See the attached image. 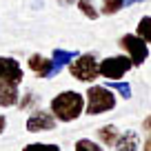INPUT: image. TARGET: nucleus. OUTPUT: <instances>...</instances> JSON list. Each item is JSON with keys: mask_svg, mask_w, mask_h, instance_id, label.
Segmentation results:
<instances>
[{"mask_svg": "<svg viewBox=\"0 0 151 151\" xmlns=\"http://www.w3.org/2000/svg\"><path fill=\"white\" fill-rule=\"evenodd\" d=\"M85 111V96L78 91H60L51 98V113L58 122H73Z\"/></svg>", "mask_w": 151, "mask_h": 151, "instance_id": "nucleus-1", "label": "nucleus"}, {"mask_svg": "<svg viewBox=\"0 0 151 151\" xmlns=\"http://www.w3.org/2000/svg\"><path fill=\"white\" fill-rule=\"evenodd\" d=\"M85 113L87 116H100V113H107L116 107V96L109 87L102 85H91L89 91L85 93Z\"/></svg>", "mask_w": 151, "mask_h": 151, "instance_id": "nucleus-2", "label": "nucleus"}, {"mask_svg": "<svg viewBox=\"0 0 151 151\" xmlns=\"http://www.w3.org/2000/svg\"><path fill=\"white\" fill-rule=\"evenodd\" d=\"M69 73L80 82H96L100 76V62L93 53H78L69 62Z\"/></svg>", "mask_w": 151, "mask_h": 151, "instance_id": "nucleus-3", "label": "nucleus"}, {"mask_svg": "<svg viewBox=\"0 0 151 151\" xmlns=\"http://www.w3.org/2000/svg\"><path fill=\"white\" fill-rule=\"evenodd\" d=\"M118 45L127 51V56L131 58L133 67H140L142 62L149 58V45H147L138 33H124L118 40Z\"/></svg>", "mask_w": 151, "mask_h": 151, "instance_id": "nucleus-4", "label": "nucleus"}, {"mask_svg": "<svg viewBox=\"0 0 151 151\" xmlns=\"http://www.w3.org/2000/svg\"><path fill=\"white\" fill-rule=\"evenodd\" d=\"M133 67L129 56H109L100 62V76L107 80H120L129 73V69Z\"/></svg>", "mask_w": 151, "mask_h": 151, "instance_id": "nucleus-5", "label": "nucleus"}, {"mask_svg": "<svg viewBox=\"0 0 151 151\" xmlns=\"http://www.w3.org/2000/svg\"><path fill=\"white\" fill-rule=\"evenodd\" d=\"M24 73H22V67H20L18 60L9 56H0V85H14L20 87Z\"/></svg>", "mask_w": 151, "mask_h": 151, "instance_id": "nucleus-6", "label": "nucleus"}, {"mask_svg": "<svg viewBox=\"0 0 151 151\" xmlns=\"http://www.w3.org/2000/svg\"><path fill=\"white\" fill-rule=\"evenodd\" d=\"M58 124L56 116L51 111H42V109H38L33 111L31 116L27 118V131L29 133H42V131H53Z\"/></svg>", "mask_w": 151, "mask_h": 151, "instance_id": "nucleus-7", "label": "nucleus"}, {"mask_svg": "<svg viewBox=\"0 0 151 151\" xmlns=\"http://www.w3.org/2000/svg\"><path fill=\"white\" fill-rule=\"evenodd\" d=\"M27 67L38 76V78H53V76L60 73V71L56 69V65H53L51 58H45V56H40V53H31L29 60H27Z\"/></svg>", "mask_w": 151, "mask_h": 151, "instance_id": "nucleus-8", "label": "nucleus"}, {"mask_svg": "<svg viewBox=\"0 0 151 151\" xmlns=\"http://www.w3.org/2000/svg\"><path fill=\"white\" fill-rule=\"evenodd\" d=\"M20 100L18 87L14 85H0V107H16Z\"/></svg>", "mask_w": 151, "mask_h": 151, "instance_id": "nucleus-9", "label": "nucleus"}, {"mask_svg": "<svg viewBox=\"0 0 151 151\" xmlns=\"http://www.w3.org/2000/svg\"><path fill=\"white\" fill-rule=\"evenodd\" d=\"M96 133H98V140L102 142L104 147H116V145H118L120 131L113 127V124H104V127H100Z\"/></svg>", "mask_w": 151, "mask_h": 151, "instance_id": "nucleus-10", "label": "nucleus"}, {"mask_svg": "<svg viewBox=\"0 0 151 151\" xmlns=\"http://www.w3.org/2000/svg\"><path fill=\"white\" fill-rule=\"evenodd\" d=\"M138 133L136 131H122L118 138L116 151H138Z\"/></svg>", "mask_w": 151, "mask_h": 151, "instance_id": "nucleus-11", "label": "nucleus"}, {"mask_svg": "<svg viewBox=\"0 0 151 151\" xmlns=\"http://www.w3.org/2000/svg\"><path fill=\"white\" fill-rule=\"evenodd\" d=\"M78 56V51H67V49H53V53H51V60H53V65H56V69L60 71L62 67H67L73 58Z\"/></svg>", "mask_w": 151, "mask_h": 151, "instance_id": "nucleus-12", "label": "nucleus"}, {"mask_svg": "<svg viewBox=\"0 0 151 151\" xmlns=\"http://www.w3.org/2000/svg\"><path fill=\"white\" fill-rule=\"evenodd\" d=\"M78 9L82 16H87L89 20H98L100 18V9H96L93 0H78Z\"/></svg>", "mask_w": 151, "mask_h": 151, "instance_id": "nucleus-13", "label": "nucleus"}, {"mask_svg": "<svg viewBox=\"0 0 151 151\" xmlns=\"http://www.w3.org/2000/svg\"><path fill=\"white\" fill-rule=\"evenodd\" d=\"M136 33L142 38V40H145L147 45H151V16H142V18H140Z\"/></svg>", "mask_w": 151, "mask_h": 151, "instance_id": "nucleus-14", "label": "nucleus"}, {"mask_svg": "<svg viewBox=\"0 0 151 151\" xmlns=\"http://www.w3.org/2000/svg\"><path fill=\"white\" fill-rule=\"evenodd\" d=\"M120 9H124V0H102L100 14L102 16H113V14H118Z\"/></svg>", "mask_w": 151, "mask_h": 151, "instance_id": "nucleus-15", "label": "nucleus"}, {"mask_svg": "<svg viewBox=\"0 0 151 151\" xmlns=\"http://www.w3.org/2000/svg\"><path fill=\"white\" fill-rule=\"evenodd\" d=\"M111 89L116 91V93H120L124 100L131 98V85H129V82H122V80H111Z\"/></svg>", "mask_w": 151, "mask_h": 151, "instance_id": "nucleus-16", "label": "nucleus"}, {"mask_svg": "<svg viewBox=\"0 0 151 151\" xmlns=\"http://www.w3.org/2000/svg\"><path fill=\"white\" fill-rule=\"evenodd\" d=\"M76 151H104L98 142L89 140V138H82V140L76 142Z\"/></svg>", "mask_w": 151, "mask_h": 151, "instance_id": "nucleus-17", "label": "nucleus"}, {"mask_svg": "<svg viewBox=\"0 0 151 151\" xmlns=\"http://www.w3.org/2000/svg\"><path fill=\"white\" fill-rule=\"evenodd\" d=\"M22 151H60L58 145H47V142H31L27 145Z\"/></svg>", "mask_w": 151, "mask_h": 151, "instance_id": "nucleus-18", "label": "nucleus"}, {"mask_svg": "<svg viewBox=\"0 0 151 151\" xmlns=\"http://www.w3.org/2000/svg\"><path fill=\"white\" fill-rule=\"evenodd\" d=\"M36 102H38L36 93H31V91H29V93H24L22 100H18V107H20V109H29L31 104H36Z\"/></svg>", "mask_w": 151, "mask_h": 151, "instance_id": "nucleus-19", "label": "nucleus"}, {"mask_svg": "<svg viewBox=\"0 0 151 151\" xmlns=\"http://www.w3.org/2000/svg\"><path fill=\"white\" fill-rule=\"evenodd\" d=\"M5 129H7V118H5V116H0V133L5 131Z\"/></svg>", "mask_w": 151, "mask_h": 151, "instance_id": "nucleus-20", "label": "nucleus"}, {"mask_svg": "<svg viewBox=\"0 0 151 151\" xmlns=\"http://www.w3.org/2000/svg\"><path fill=\"white\" fill-rule=\"evenodd\" d=\"M142 127H145V129H147V131H149V133H151V116H149V118H147V120H145V124H142Z\"/></svg>", "mask_w": 151, "mask_h": 151, "instance_id": "nucleus-21", "label": "nucleus"}, {"mask_svg": "<svg viewBox=\"0 0 151 151\" xmlns=\"http://www.w3.org/2000/svg\"><path fill=\"white\" fill-rule=\"evenodd\" d=\"M73 2H78V0H58V5H73Z\"/></svg>", "mask_w": 151, "mask_h": 151, "instance_id": "nucleus-22", "label": "nucleus"}, {"mask_svg": "<svg viewBox=\"0 0 151 151\" xmlns=\"http://www.w3.org/2000/svg\"><path fill=\"white\" fill-rule=\"evenodd\" d=\"M145 151H151V136H149V140L145 142Z\"/></svg>", "mask_w": 151, "mask_h": 151, "instance_id": "nucleus-23", "label": "nucleus"}, {"mask_svg": "<svg viewBox=\"0 0 151 151\" xmlns=\"http://www.w3.org/2000/svg\"><path fill=\"white\" fill-rule=\"evenodd\" d=\"M133 2H145V0H124V7H127V5H133Z\"/></svg>", "mask_w": 151, "mask_h": 151, "instance_id": "nucleus-24", "label": "nucleus"}]
</instances>
